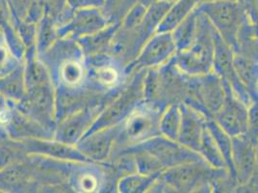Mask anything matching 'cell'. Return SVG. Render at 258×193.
Returning <instances> with one entry per match:
<instances>
[{"instance_id": "obj_1", "label": "cell", "mask_w": 258, "mask_h": 193, "mask_svg": "<svg viewBox=\"0 0 258 193\" xmlns=\"http://www.w3.org/2000/svg\"><path fill=\"white\" fill-rule=\"evenodd\" d=\"M215 32L211 22L203 13L198 11V29L193 42L186 50L177 52L173 57L174 65L180 72L191 76L213 72Z\"/></svg>"}, {"instance_id": "obj_2", "label": "cell", "mask_w": 258, "mask_h": 193, "mask_svg": "<svg viewBox=\"0 0 258 193\" xmlns=\"http://www.w3.org/2000/svg\"><path fill=\"white\" fill-rule=\"evenodd\" d=\"M122 89L106 91L89 78L80 85L55 87L56 121L58 123L67 116L86 108H106Z\"/></svg>"}, {"instance_id": "obj_3", "label": "cell", "mask_w": 258, "mask_h": 193, "mask_svg": "<svg viewBox=\"0 0 258 193\" xmlns=\"http://www.w3.org/2000/svg\"><path fill=\"white\" fill-rule=\"evenodd\" d=\"M163 110L145 101L135 108L119 124V133L110 160L127 148L160 135L159 121Z\"/></svg>"}, {"instance_id": "obj_4", "label": "cell", "mask_w": 258, "mask_h": 193, "mask_svg": "<svg viewBox=\"0 0 258 193\" xmlns=\"http://www.w3.org/2000/svg\"><path fill=\"white\" fill-rule=\"evenodd\" d=\"M146 70L133 71L123 89L98 115L86 135L98 129L121 124L144 102V77ZM85 135V136H86Z\"/></svg>"}, {"instance_id": "obj_5", "label": "cell", "mask_w": 258, "mask_h": 193, "mask_svg": "<svg viewBox=\"0 0 258 193\" xmlns=\"http://www.w3.org/2000/svg\"><path fill=\"white\" fill-rule=\"evenodd\" d=\"M226 169H216L205 161H194L166 169L159 176L172 192H213V183Z\"/></svg>"}, {"instance_id": "obj_6", "label": "cell", "mask_w": 258, "mask_h": 193, "mask_svg": "<svg viewBox=\"0 0 258 193\" xmlns=\"http://www.w3.org/2000/svg\"><path fill=\"white\" fill-rule=\"evenodd\" d=\"M211 22L216 31L234 51L237 35L247 17L240 1L204 0L197 7Z\"/></svg>"}, {"instance_id": "obj_7", "label": "cell", "mask_w": 258, "mask_h": 193, "mask_svg": "<svg viewBox=\"0 0 258 193\" xmlns=\"http://www.w3.org/2000/svg\"><path fill=\"white\" fill-rule=\"evenodd\" d=\"M226 84L214 72L191 76L188 79L187 95L184 104L202 111L207 118H213L224 104Z\"/></svg>"}, {"instance_id": "obj_8", "label": "cell", "mask_w": 258, "mask_h": 193, "mask_svg": "<svg viewBox=\"0 0 258 193\" xmlns=\"http://www.w3.org/2000/svg\"><path fill=\"white\" fill-rule=\"evenodd\" d=\"M15 104L26 116L55 133L57 121L53 83L27 88L22 101Z\"/></svg>"}, {"instance_id": "obj_9", "label": "cell", "mask_w": 258, "mask_h": 193, "mask_svg": "<svg viewBox=\"0 0 258 193\" xmlns=\"http://www.w3.org/2000/svg\"><path fill=\"white\" fill-rule=\"evenodd\" d=\"M129 149H139L150 153L161 163L165 170L189 162L204 161L199 153L186 148L178 141L169 139L162 135L155 136L125 150Z\"/></svg>"}, {"instance_id": "obj_10", "label": "cell", "mask_w": 258, "mask_h": 193, "mask_svg": "<svg viewBox=\"0 0 258 193\" xmlns=\"http://www.w3.org/2000/svg\"><path fill=\"white\" fill-rule=\"evenodd\" d=\"M85 64L87 78L106 91L121 89L128 80L124 67L109 54L85 56Z\"/></svg>"}, {"instance_id": "obj_11", "label": "cell", "mask_w": 258, "mask_h": 193, "mask_svg": "<svg viewBox=\"0 0 258 193\" xmlns=\"http://www.w3.org/2000/svg\"><path fill=\"white\" fill-rule=\"evenodd\" d=\"M176 53L172 32L157 31L145 43L135 61L125 68V73L129 75L136 70L160 68L169 63Z\"/></svg>"}, {"instance_id": "obj_12", "label": "cell", "mask_w": 258, "mask_h": 193, "mask_svg": "<svg viewBox=\"0 0 258 193\" xmlns=\"http://www.w3.org/2000/svg\"><path fill=\"white\" fill-rule=\"evenodd\" d=\"M72 192H108V172L104 163L73 162L68 179Z\"/></svg>"}, {"instance_id": "obj_13", "label": "cell", "mask_w": 258, "mask_h": 193, "mask_svg": "<svg viewBox=\"0 0 258 193\" xmlns=\"http://www.w3.org/2000/svg\"><path fill=\"white\" fill-rule=\"evenodd\" d=\"M234 55L235 53L233 49L226 41H224L223 38L216 31L213 72L232 89L235 95L243 103L249 107L254 102V100L237 75L234 67Z\"/></svg>"}, {"instance_id": "obj_14", "label": "cell", "mask_w": 258, "mask_h": 193, "mask_svg": "<svg viewBox=\"0 0 258 193\" xmlns=\"http://www.w3.org/2000/svg\"><path fill=\"white\" fill-rule=\"evenodd\" d=\"M226 84V96L223 106L213 119L231 137L247 134L248 130V107L232 89Z\"/></svg>"}, {"instance_id": "obj_15", "label": "cell", "mask_w": 258, "mask_h": 193, "mask_svg": "<svg viewBox=\"0 0 258 193\" xmlns=\"http://www.w3.org/2000/svg\"><path fill=\"white\" fill-rule=\"evenodd\" d=\"M104 108V107L86 108L67 116L57 123L54 138L76 146V144L86 135Z\"/></svg>"}, {"instance_id": "obj_16", "label": "cell", "mask_w": 258, "mask_h": 193, "mask_svg": "<svg viewBox=\"0 0 258 193\" xmlns=\"http://www.w3.org/2000/svg\"><path fill=\"white\" fill-rule=\"evenodd\" d=\"M111 22L100 9L76 10L73 18L57 28L59 38L79 40L107 27Z\"/></svg>"}, {"instance_id": "obj_17", "label": "cell", "mask_w": 258, "mask_h": 193, "mask_svg": "<svg viewBox=\"0 0 258 193\" xmlns=\"http://www.w3.org/2000/svg\"><path fill=\"white\" fill-rule=\"evenodd\" d=\"M120 126L98 129L80 140L76 147L88 161L106 162L110 160L115 143L118 138Z\"/></svg>"}, {"instance_id": "obj_18", "label": "cell", "mask_w": 258, "mask_h": 193, "mask_svg": "<svg viewBox=\"0 0 258 193\" xmlns=\"http://www.w3.org/2000/svg\"><path fill=\"white\" fill-rule=\"evenodd\" d=\"M256 143L247 134L232 137L233 174L238 186H244L251 180L255 169Z\"/></svg>"}, {"instance_id": "obj_19", "label": "cell", "mask_w": 258, "mask_h": 193, "mask_svg": "<svg viewBox=\"0 0 258 193\" xmlns=\"http://www.w3.org/2000/svg\"><path fill=\"white\" fill-rule=\"evenodd\" d=\"M28 155H38L59 161H90L75 145H70L55 138H30L19 140Z\"/></svg>"}, {"instance_id": "obj_20", "label": "cell", "mask_w": 258, "mask_h": 193, "mask_svg": "<svg viewBox=\"0 0 258 193\" xmlns=\"http://www.w3.org/2000/svg\"><path fill=\"white\" fill-rule=\"evenodd\" d=\"M181 110V127L177 141L186 148L199 153L205 129L207 117L186 104H179Z\"/></svg>"}, {"instance_id": "obj_21", "label": "cell", "mask_w": 258, "mask_h": 193, "mask_svg": "<svg viewBox=\"0 0 258 193\" xmlns=\"http://www.w3.org/2000/svg\"><path fill=\"white\" fill-rule=\"evenodd\" d=\"M6 139L24 140L30 138H54V132L44 128L38 122L29 118L19 108L14 107L6 127Z\"/></svg>"}, {"instance_id": "obj_22", "label": "cell", "mask_w": 258, "mask_h": 193, "mask_svg": "<svg viewBox=\"0 0 258 193\" xmlns=\"http://www.w3.org/2000/svg\"><path fill=\"white\" fill-rule=\"evenodd\" d=\"M0 192H35L29 157L21 163L0 169Z\"/></svg>"}, {"instance_id": "obj_23", "label": "cell", "mask_w": 258, "mask_h": 193, "mask_svg": "<svg viewBox=\"0 0 258 193\" xmlns=\"http://www.w3.org/2000/svg\"><path fill=\"white\" fill-rule=\"evenodd\" d=\"M51 79L54 87H74L85 82L87 79L85 56L75 57L64 61L51 74Z\"/></svg>"}, {"instance_id": "obj_24", "label": "cell", "mask_w": 258, "mask_h": 193, "mask_svg": "<svg viewBox=\"0 0 258 193\" xmlns=\"http://www.w3.org/2000/svg\"><path fill=\"white\" fill-rule=\"evenodd\" d=\"M120 23H111L98 32L77 40L85 56L94 54H109L114 35Z\"/></svg>"}, {"instance_id": "obj_25", "label": "cell", "mask_w": 258, "mask_h": 193, "mask_svg": "<svg viewBox=\"0 0 258 193\" xmlns=\"http://www.w3.org/2000/svg\"><path fill=\"white\" fill-rule=\"evenodd\" d=\"M234 67L240 81L250 93L254 101H257L256 86L258 81V62L241 54L234 55Z\"/></svg>"}, {"instance_id": "obj_26", "label": "cell", "mask_w": 258, "mask_h": 193, "mask_svg": "<svg viewBox=\"0 0 258 193\" xmlns=\"http://www.w3.org/2000/svg\"><path fill=\"white\" fill-rule=\"evenodd\" d=\"M204 0H174L161 24L158 32H172Z\"/></svg>"}, {"instance_id": "obj_27", "label": "cell", "mask_w": 258, "mask_h": 193, "mask_svg": "<svg viewBox=\"0 0 258 193\" xmlns=\"http://www.w3.org/2000/svg\"><path fill=\"white\" fill-rule=\"evenodd\" d=\"M24 80L26 89L34 86L52 83L48 69L38 57V54H28L23 58Z\"/></svg>"}, {"instance_id": "obj_28", "label": "cell", "mask_w": 258, "mask_h": 193, "mask_svg": "<svg viewBox=\"0 0 258 193\" xmlns=\"http://www.w3.org/2000/svg\"><path fill=\"white\" fill-rule=\"evenodd\" d=\"M26 92L23 62L8 75L0 77V94L14 103L22 101Z\"/></svg>"}, {"instance_id": "obj_29", "label": "cell", "mask_w": 258, "mask_h": 193, "mask_svg": "<svg viewBox=\"0 0 258 193\" xmlns=\"http://www.w3.org/2000/svg\"><path fill=\"white\" fill-rule=\"evenodd\" d=\"M160 174L146 175L140 172L131 173L118 180L117 192L149 193L152 184L157 180Z\"/></svg>"}, {"instance_id": "obj_30", "label": "cell", "mask_w": 258, "mask_h": 193, "mask_svg": "<svg viewBox=\"0 0 258 193\" xmlns=\"http://www.w3.org/2000/svg\"><path fill=\"white\" fill-rule=\"evenodd\" d=\"M181 127V110L178 104H172L162 111L159 129L160 135L177 141Z\"/></svg>"}, {"instance_id": "obj_31", "label": "cell", "mask_w": 258, "mask_h": 193, "mask_svg": "<svg viewBox=\"0 0 258 193\" xmlns=\"http://www.w3.org/2000/svg\"><path fill=\"white\" fill-rule=\"evenodd\" d=\"M198 29V11L195 9L172 31L177 52L186 50L194 41Z\"/></svg>"}, {"instance_id": "obj_32", "label": "cell", "mask_w": 258, "mask_h": 193, "mask_svg": "<svg viewBox=\"0 0 258 193\" xmlns=\"http://www.w3.org/2000/svg\"><path fill=\"white\" fill-rule=\"evenodd\" d=\"M199 154L204 159V161L209 164L211 167L216 169H226V161L223 157V154L218 147L214 137L212 136L209 129H205L202 143L199 149ZM228 171V170H227Z\"/></svg>"}, {"instance_id": "obj_33", "label": "cell", "mask_w": 258, "mask_h": 193, "mask_svg": "<svg viewBox=\"0 0 258 193\" xmlns=\"http://www.w3.org/2000/svg\"><path fill=\"white\" fill-rule=\"evenodd\" d=\"M206 126H207V129H209V131L211 132L218 147L220 148V150L223 154V157L226 161L227 170L235 179L233 174V164H232V137L229 134H227L213 118H207Z\"/></svg>"}, {"instance_id": "obj_34", "label": "cell", "mask_w": 258, "mask_h": 193, "mask_svg": "<svg viewBox=\"0 0 258 193\" xmlns=\"http://www.w3.org/2000/svg\"><path fill=\"white\" fill-rule=\"evenodd\" d=\"M28 157L19 140L3 139L0 143V169L21 163Z\"/></svg>"}, {"instance_id": "obj_35", "label": "cell", "mask_w": 258, "mask_h": 193, "mask_svg": "<svg viewBox=\"0 0 258 193\" xmlns=\"http://www.w3.org/2000/svg\"><path fill=\"white\" fill-rule=\"evenodd\" d=\"M57 26L45 15L42 20L37 23V54L38 56L44 54L57 40Z\"/></svg>"}, {"instance_id": "obj_36", "label": "cell", "mask_w": 258, "mask_h": 193, "mask_svg": "<svg viewBox=\"0 0 258 193\" xmlns=\"http://www.w3.org/2000/svg\"><path fill=\"white\" fill-rule=\"evenodd\" d=\"M137 0H104L100 9L111 23H120Z\"/></svg>"}, {"instance_id": "obj_37", "label": "cell", "mask_w": 258, "mask_h": 193, "mask_svg": "<svg viewBox=\"0 0 258 193\" xmlns=\"http://www.w3.org/2000/svg\"><path fill=\"white\" fill-rule=\"evenodd\" d=\"M22 63V61L12 54L0 30V77L10 74Z\"/></svg>"}, {"instance_id": "obj_38", "label": "cell", "mask_w": 258, "mask_h": 193, "mask_svg": "<svg viewBox=\"0 0 258 193\" xmlns=\"http://www.w3.org/2000/svg\"><path fill=\"white\" fill-rule=\"evenodd\" d=\"M147 7L148 6L145 4L137 1L124 16L123 20L120 22V26L124 28H134L140 25L145 18Z\"/></svg>"}, {"instance_id": "obj_39", "label": "cell", "mask_w": 258, "mask_h": 193, "mask_svg": "<svg viewBox=\"0 0 258 193\" xmlns=\"http://www.w3.org/2000/svg\"><path fill=\"white\" fill-rule=\"evenodd\" d=\"M35 0H8L14 22H24Z\"/></svg>"}, {"instance_id": "obj_40", "label": "cell", "mask_w": 258, "mask_h": 193, "mask_svg": "<svg viewBox=\"0 0 258 193\" xmlns=\"http://www.w3.org/2000/svg\"><path fill=\"white\" fill-rule=\"evenodd\" d=\"M14 102L0 94V138L6 139V127L11 116Z\"/></svg>"}, {"instance_id": "obj_41", "label": "cell", "mask_w": 258, "mask_h": 193, "mask_svg": "<svg viewBox=\"0 0 258 193\" xmlns=\"http://www.w3.org/2000/svg\"><path fill=\"white\" fill-rule=\"evenodd\" d=\"M247 136L253 142L258 140V100L248 107V130Z\"/></svg>"}, {"instance_id": "obj_42", "label": "cell", "mask_w": 258, "mask_h": 193, "mask_svg": "<svg viewBox=\"0 0 258 193\" xmlns=\"http://www.w3.org/2000/svg\"><path fill=\"white\" fill-rule=\"evenodd\" d=\"M15 26L8 0H0V30L2 32Z\"/></svg>"}, {"instance_id": "obj_43", "label": "cell", "mask_w": 258, "mask_h": 193, "mask_svg": "<svg viewBox=\"0 0 258 193\" xmlns=\"http://www.w3.org/2000/svg\"><path fill=\"white\" fill-rule=\"evenodd\" d=\"M70 7L74 10L82 9H101L104 0H67Z\"/></svg>"}, {"instance_id": "obj_44", "label": "cell", "mask_w": 258, "mask_h": 193, "mask_svg": "<svg viewBox=\"0 0 258 193\" xmlns=\"http://www.w3.org/2000/svg\"><path fill=\"white\" fill-rule=\"evenodd\" d=\"M244 11L251 23L258 22V0H241Z\"/></svg>"}, {"instance_id": "obj_45", "label": "cell", "mask_w": 258, "mask_h": 193, "mask_svg": "<svg viewBox=\"0 0 258 193\" xmlns=\"http://www.w3.org/2000/svg\"><path fill=\"white\" fill-rule=\"evenodd\" d=\"M236 191H249V192H258V140L256 142V158H255V169L253 176L249 182L244 185V186H239L237 187Z\"/></svg>"}, {"instance_id": "obj_46", "label": "cell", "mask_w": 258, "mask_h": 193, "mask_svg": "<svg viewBox=\"0 0 258 193\" xmlns=\"http://www.w3.org/2000/svg\"><path fill=\"white\" fill-rule=\"evenodd\" d=\"M137 1L143 3V4H145L146 6H150L152 3L157 2V1H160V0H137ZM170 1H174V0H170Z\"/></svg>"}, {"instance_id": "obj_47", "label": "cell", "mask_w": 258, "mask_h": 193, "mask_svg": "<svg viewBox=\"0 0 258 193\" xmlns=\"http://www.w3.org/2000/svg\"><path fill=\"white\" fill-rule=\"evenodd\" d=\"M253 28H254V33H255V36L258 38V22L257 23H254L253 24Z\"/></svg>"}, {"instance_id": "obj_48", "label": "cell", "mask_w": 258, "mask_h": 193, "mask_svg": "<svg viewBox=\"0 0 258 193\" xmlns=\"http://www.w3.org/2000/svg\"><path fill=\"white\" fill-rule=\"evenodd\" d=\"M230 1H241V0H230Z\"/></svg>"}, {"instance_id": "obj_49", "label": "cell", "mask_w": 258, "mask_h": 193, "mask_svg": "<svg viewBox=\"0 0 258 193\" xmlns=\"http://www.w3.org/2000/svg\"><path fill=\"white\" fill-rule=\"evenodd\" d=\"M2 140H3V139H1V138H0V143H1V142H2Z\"/></svg>"}]
</instances>
